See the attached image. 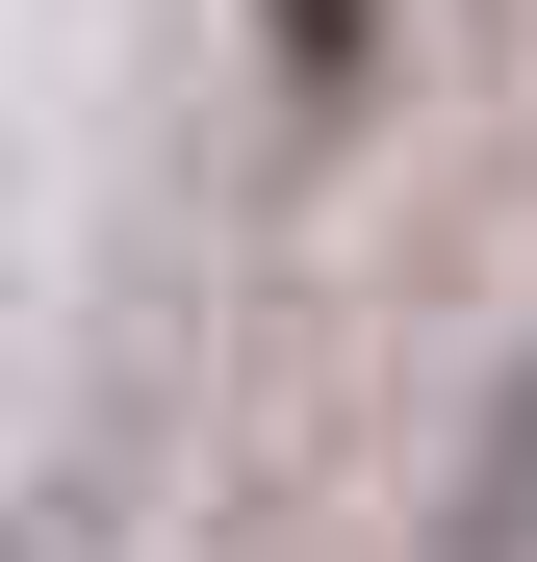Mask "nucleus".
Wrapping results in <instances>:
<instances>
[{
  "instance_id": "nucleus-1",
  "label": "nucleus",
  "mask_w": 537,
  "mask_h": 562,
  "mask_svg": "<svg viewBox=\"0 0 537 562\" xmlns=\"http://www.w3.org/2000/svg\"><path fill=\"white\" fill-rule=\"evenodd\" d=\"M358 26H384V0H282V52H307V77H358Z\"/></svg>"
}]
</instances>
